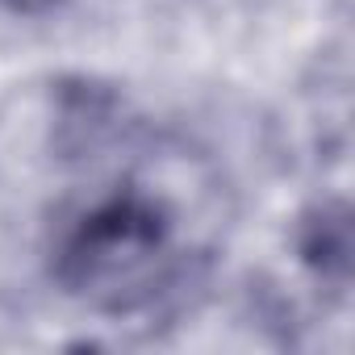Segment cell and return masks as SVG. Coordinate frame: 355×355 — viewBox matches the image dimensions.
Here are the masks:
<instances>
[{"label": "cell", "mask_w": 355, "mask_h": 355, "mask_svg": "<svg viewBox=\"0 0 355 355\" xmlns=\"http://www.w3.org/2000/svg\"><path fill=\"white\" fill-rule=\"evenodd\" d=\"M9 9H17V13H42V9H51L55 0H5Z\"/></svg>", "instance_id": "3957f363"}, {"label": "cell", "mask_w": 355, "mask_h": 355, "mask_svg": "<svg viewBox=\"0 0 355 355\" xmlns=\"http://www.w3.org/2000/svg\"><path fill=\"white\" fill-rule=\"evenodd\" d=\"M301 259L330 284H347L351 276V218L347 205H322L301 230Z\"/></svg>", "instance_id": "7a4b0ae2"}, {"label": "cell", "mask_w": 355, "mask_h": 355, "mask_svg": "<svg viewBox=\"0 0 355 355\" xmlns=\"http://www.w3.org/2000/svg\"><path fill=\"white\" fill-rule=\"evenodd\" d=\"M171 268V222L142 193L92 205L59 251V280L96 309L146 305Z\"/></svg>", "instance_id": "6da1fadb"}]
</instances>
